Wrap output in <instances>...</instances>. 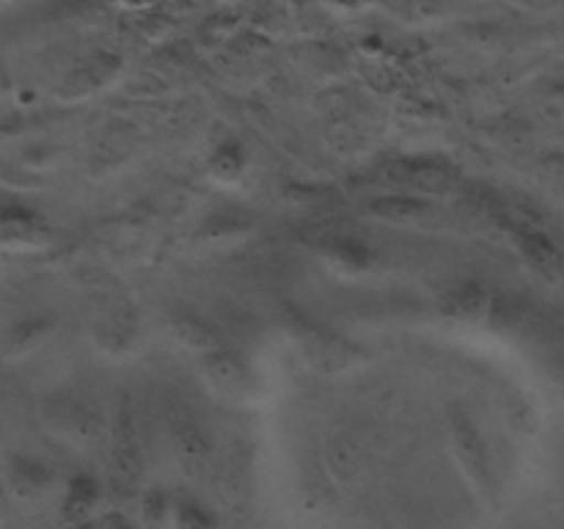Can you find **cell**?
Wrapping results in <instances>:
<instances>
[{
    "instance_id": "cell-1",
    "label": "cell",
    "mask_w": 564,
    "mask_h": 529,
    "mask_svg": "<svg viewBox=\"0 0 564 529\" xmlns=\"http://www.w3.org/2000/svg\"><path fill=\"white\" fill-rule=\"evenodd\" d=\"M143 479V446L138 430L135 402L132 395H121L116 406L113 424H110V463H108V490L116 499H132Z\"/></svg>"
},
{
    "instance_id": "cell-2",
    "label": "cell",
    "mask_w": 564,
    "mask_h": 529,
    "mask_svg": "<svg viewBox=\"0 0 564 529\" xmlns=\"http://www.w3.org/2000/svg\"><path fill=\"white\" fill-rule=\"evenodd\" d=\"M449 435L452 450H455V457L463 466V472H466V477L477 485L479 494H485L490 499L494 496V468H490L488 446H485V439L477 424L460 408L452 411Z\"/></svg>"
},
{
    "instance_id": "cell-3",
    "label": "cell",
    "mask_w": 564,
    "mask_h": 529,
    "mask_svg": "<svg viewBox=\"0 0 564 529\" xmlns=\"http://www.w3.org/2000/svg\"><path fill=\"white\" fill-rule=\"evenodd\" d=\"M386 180L400 182V185H411L419 193H433V196H444L455 185V174L446 169L438 160L416 158V160H394L386 165Z\"/></svg>"
},
{
    "instance_id": "cell-4",
    "label": "cell",
    "mask_w": 564,
    "mask_h": 529,
    "mask_svg": "<svg viewBox=\"0 0 564 529\" xmlns=\"http://www.w3.org/2000/svg\"><path fill=\"white\" fill-rule=\"evenodd\" d=\"M169 428L182 461H185L187 466H204L209 457V439L207 433H204L202 424L196 422V417H193L182 402H176L169 411Z\"/></svg>"
},
{
    "instance_id": "cell-5",
    "label": "cell",
    "mask_w": 564,
    "mask_h": 529,
    "mask_svg": "<svg viewBox=\"0 0 564 529\" xmlns=\"http://www.w3.org/2000/svg\"><path fill=\"white\" fill-rule=\"evenodd\" d=\"M204 373L218 389L229 391V395H242L251 386V369H248L246 358L229 347H215V350L204 353Z\"/></svg>"
},
{
    "instance_id": "cell-6",
    "label": "cell",
    "mask_w": 564,
    "mask_h": 529,
    "mask_svg": "<svg viewBox=\"0 0 564 529\" xmlns=\"http://www.w3.org/2000/svg\"><path fill=\"white\" fill-rule=\"evenodd\" d=\"M99 496H102V485L94 474L77 472L66 479L64 488V501H61V518H64L66 527H75L83 523L94 512V507L99 505Z\"/></svg>"
},
{
    "instance_id": "cell-7",
    "label": "cell",
    "mask_w": 564,
    "mask_h": 529,
    "mask_svg": "<svg viewBox=\"0 0 564 529\" xmlns=\"http://www.w3.org/2000/svg\"><path fill=\"white\" fill-rule=\"evenodd\" d=\"M44 224L25 204H0V242L3 246H28L42 240Z\"/></svg>"
},
{
    "instance_id": "cell-8",
    "label": "cell",
    "mask_w": 564,
    "mask_h": 529,
    "mask_svg": "<svg viewBox=\"0 0 564 529\" xmlns=\"http://www.w3.org/2000/svg\"><path fill=\"white\" fill-rule=\"evenodd\" d=\"M53 468L33 455H11L9 485L22 499H36L53 485Z\"/></svg>"
},
{
    "instance_id": "cell-9",
    "label": "cell",
    "mask_w": 564,
    "mask_h": 529,
    "mask_svg": "<svg viewBox=\"0 0 564 529\" xmlns=\"http://www.w3.org/2000/svg\"><path fill=\"white\" fill-rule=\"evenodd\" d=\"M174 336L182 342V345L191 347V350H198V353H209V350H215V347H224L218 331L198 317H176L174 320Z\"/></svg>"
},
{
    "instance_id": "cell-10",
    "label": "cell",
    "mask_w": 564,
    "mask_h": 529,
    "mask_svg": "<svg viewBox=\"0 0 564 529\" xmlns=\"http://www.w3.org/2000/svg\"><path fill=\"white\" fill-rule=\"evenodd\" d=\"M369 213L383 220H411L427 213V202L416 196H405V193H400V196H378L375 202H369Z\"/></svg>"
},
{
    "instance_id": "cell-11",
    "label": "cell",
    "mask_w": 564,
    "mask_h": 529,
    "mask_svg": "<svg viewBox=\"0 0 564 529\" xmlns=\"http://www.w3.org/2000/svg\"><path fill=\"white\" fill-rule=\"evenodd\" d=\"M53 328V323H50L47 317H25L20 320V323H14L9 328V334H6V347H9V353H25L31 350V347H36L39 342L47 336V331Z\"/></svg>"
},
{
    "instance_id": "cell-12",
    "label": "cell",
    "mask_w": 564,
    "mask_h": 529,
    "mask_svg": "<svg viewBox=\"0 0 564 529\" xmlns=\"http://www.w3.org/2000/svg\"><path fill=\"white\" fill-rule=\"evenodd\" d=\"M171 523L174 529H218V518L202 501L182 499L171 505Z\"/></svg>"
},
{
    "instance_id": "cell-13",
    "label": "cell",
    "mask_w": 564,
    "mask_h": 529,
    "mask_svg": "<svg viewBox=\"0 0 564 529\" xmlns=\"http://www.w3.org/2000/svg\"><path fill=\"white\" fill-rule=\"evenodd\" d=\"M449 309L457 314V317H477L485 309V290L477 281H466V284L457 287L452 292Z\"/></svg>"
},
{
    "instance_id": "cell-14",
    "label": "cell",
    "mask_w": 564,
    "mask_h": 529,
    "mask_svg": "<svg viewBox=\"0 0 564 529\" xmlns=\"http://www.w3.org/2000/svg\"><path fill=\"white\" fill-rule=\"evenodd\" d=\"M328 251L339 259L341 264H350V268H367L372 253L364 242L352 240V237H330Z\"/></svg>"
},
{
    "instance_id": "cell-15",
    "label": "cell",
    "mask_w": 564,
    "mask_h": 529,
    "mask_svg": "<svg viewBox=\"0 0 564 529\" xmlns=\"http://www.w3.org/2000/svg\"><path fill=\"white\" fill-rule=\"evenodd\" d=\"M171 505H174V501H169V496H165L163 490L152 488L143 496V521H147L149 527H163L171 518Z\"/></svg>"
},
{
    "instance_id": "cell-16",
    "label": "cell",
    "mask_w": 564,
    "mask_h": 529,
    "mask_svg": "<svg viewBox=\"0 0 564 529\" xmlns=\"http://www.w3.org/2000/svg\"><path fill=\"white\" fill-rule=\"evenodd\" d=\"M240 163H242V158H240V149L237 147H224L218 154H215V165H220L218 174H224V176H235L237 171H240Z\"/></svg>"
},
{
    "instance_id": "cell-17",
    "label": "cell",
    "mask_w": 564,
    "mask_h": 529,
    "mask_svg": "<svg viewBox=\"0 0 564 529\" xmlns=\"http://www.w3.org/2000/svg\"><path fill=\"white\" fill-rule=\"evenodd\" d=\"M102 529H132V527H130V523L124 521V518H119V516H110L108 521L102 523Z\"/></svg>"
},
{
    "instance_id": "cell-18",
    "label": "cell",
    "mask_w": 564,
    "mask_h": 529,
    "mask_svg": "<svg viewBox=\"0 0 564 529\" xmlns=\"http://www.w3.org/2000/svg\"><path fill=\"white\" fill-rule=\"evenodd\" d=\"M3 3H9V0H0V6H3Z\"/></svg>"
}]
</instances>
